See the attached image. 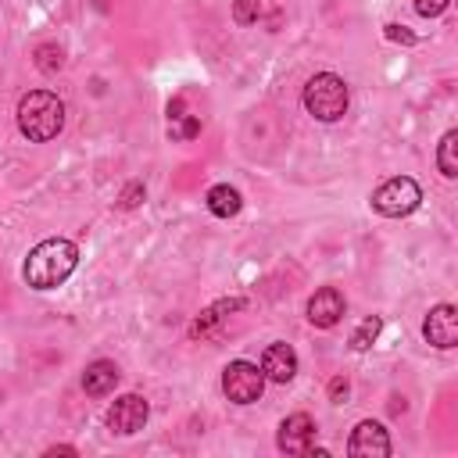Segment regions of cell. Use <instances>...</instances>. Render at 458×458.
Here are the masks:
<instances>
[{
    "label": "cell",
    "instance_id": "11",
    "mask_svg": "<svg viewBox=\"0 0 458 458\" xmlns=\"http://www.w3.org/2000/svg\"><path fill=\"white\" fill-rule=\"evenodd\" d=\"M261 372L272 383H290L297 376V354L290 344H268L261 354Z\"/></svg>",
    "mask_w": 458,
    "mask_h": 458
},
{
    "label": "cell",
    "instance_id": "3",
    "mask_svg": "<svg viewBox=\"0 0 458 458\" xmlns=\"http://www.w3.org/2000/svg\"><path fill=\"white\" fill-rule=\"evenodd\" d=\"M347 100H351L347 82H344L340 75H333V72H318V75H311V79L304 82V107H308V114L318 118V122H336V118H344Z\"/></svg>",
    "mask_w": 458,
    "mask_h": 458
},
{
    "label": "cell",
    "instance_id": "13",
    "mask_svg": "<svg viewBox=\"0 0 458 458\" xmlns=\"http://www.w3.org/2000/svg\"><path fill=\"white\" fill-rule=\"evenodd\" d=\"M197 132H200V118L186 114V100L175 97V100L168 104V136H172V140H193Z\"/></svg>",
    "mask_w": 458,
    "mask_h": 458
},
{
    "label": "cell",
    "instance_id": "4",
    "mask_svg": "<svg viewBox=\"0 0 458 458\" xmlns=\"http://www.w3.org/2000/svg\"><path fill=\"white\" fill-rule=\"evenodd\" d=\"M419 200H422V190H419V182L408 179V175H394V179H386V182L372 193V208H376L379 215H386V218H404V215H411V211L419 208Z\"/></svg>",
    "mask_w": 458,
    "mask_h": 458
},
{
    "label": "cell",
    "instance_id": "14",
    "mask_svg": "<svg viewBox=\"0 0 458 458\" xmlns=\"http://www.w3.org/2000/svg\"><path fill=\"white\" fill-rule=\"evenodd\" d=\"M204 200H208V211H211L215 218H233V215L243 208V200H240V190H233L229 182H218V186H211Z\"/></svg>",
    "mask_w": 458,
    "mask_h": 458
},
{
    "label": "cell",
    "instance_id": "21",
    "mask_svg": "<svg viewBox=\"0 0 458 458\" xmlns=\"http://www.w3.org/2000/svg\"><path fill=\"white\" fill-rule=\"evenodd\" d=\"M447 4H451V0H415V11H419L422 18H437V14H444Z\"/></svg>",
    "mask_w": 458,
    "mask_h": 458
},
{
    "label": "cell",
    "instance_id": "22",
    "mask_svg": "<svg viewBox=\"0 0 458 458\" xmlns=\"http://www.w3.org/2000/svg\"><path fill=\"white\" fill-rule=\"evenodd\" d=\"M386 39H394V43H408V47L415 43V36H411L404 25H386Z\"/></svg>",
    "mask_w": 458,
    "mask_h": 458
},
{
    "label": "cell",
    "instance_id": "19",
    "mask_svg": "<svg viewBox=\"0 0 458 458\" xmlns=\"http://www.w3.org/2000/svg\"><path fill=\"white\" fill-rule=\"evenodd\" d=\"M233 18H236L240 25H254V21L261 18V0H236V4H233Z\"/></svg>",
    "mask_w": 458,
    "mask_h": 458
},
{
    "label": "cell",
    "instance_id": "2",
    "mask_svg": "<svg viewBox=\"0 0 458 458\" xmlns=\"http://www.w3.org/2000/svg\"><path fill=\"white\" fill-rule=\"evenodd\" d=\"M64 125V104L50 89H32L18 104V129L32 143H47L61 132Z\"/></svg>",
    "mask_w": 458,
    "mask_h": 458
},
{
    "label": "cell",
    "instance_id": "9",
    "mask_svg": "<svg viewBox=\"0 0 458 458\" xmlns=\"http://www.w3.org/2000/svg\"><path fill=\"white\" fill-rule=\"evenodd\" d=\"M422 336L440 351L454 347L458 344V311H454V304H437L422 322Z\"/></svg>",
    "mask_w": 458,
    "mask_h": 458
},
{
    "label": "cell",
    "instance_id": "17",
    "mask_svg": "<svg viewBox=\"0 0 458 458\" xmlns=\"http://www.w3.org/2000/svg\"><path fill=\"white\" fill-rule=\"evenodd\" d=\"M61 64H64V50H61L57 43H39V47H36V68H39V72L54 75Z\"/></svg>",
    "mask_w": 458,
    "mask_h": 458
},
{
    "label": "cell",
    "instance_id": "12",
    "mask_svg": "<svg viewBox=\"0 0 458 458\" xmlns=\"http://www.w3.org/2000/svg\"><path fill=\"white\" fill-rule=\"evenodd\" d=\"M118 365L114 361H107V358H100V361H93V365H86V372H82V390L89 394V397H104V394H111L114 386H118Z\"/></svg>",
    "mask_w": 458,
    "mask_h": 458
},
{
    "label": "cell",
    "instance_id": "18",
    "mask_svg": "<svg viewBox=\"0 0 458 458\" xmlns=\"http://www.w3.org/2000/svg\"><path fill=\"white\" fill-rule=\"evenodd\" d=\"M379 329H383V322H379V315H372V318H365L354 333H351V347L354 351H369L372 344H376V336H379Z\"/></svg>",
    "mask_w": 458,
    "mask_h": 458
},
{
    "label": "cell",
    "instance_id": "16",
    "mask_svg": "<svg viewBox=\"0 0 458 458\" xmlns=\"http://www.w3.org/2000/svg\"><path fill=\"white\" fill-rule=\"evenodd\" d=\"M437 168H440V175H447V179H454V175H458V132H454V129H451V132H444V140H440Z\"/></svg>",
    "mask_w": 458,
    "mask_h": 458
},
{
    "label": "cell",
    "instance_id": "7",
    "mask_svg": "<svg viewBox=\"0 0 458 458\" xmlns=\"http://www.w3.org/2000/svg\"><path fill=\"white\" fill-rule=\"evenodd\" d=\"M315 429H318V426H315V419H311L308 411H293V415L283 419L276 444H279V451H286V454H308V447L315 444Z\"/></svg>",
    "mask_w": 458,
    "mask_h": 458
},
{
    "label": "cell",
    "instance_id": "10",
    "mask_svg": "<svg viewBox=\"0 0 458 458\" xmlns=\"http://www.w3.org/2000/svg\"><path fill=\"white\" fill-rule=\"evenodd\" d=\"M344 293L336 290V286H322V290H315L311 293V301H308V318H311V326H318V329H329V326H336L340 318H344Z\"/></svg>",
    "mask_w": 458,
    "mask_h": 458
},
{
    "label": "cell",
    "instance_id": "15",
    "mask_svg": "<svg viewBox=\"0 0 458 458\" xmlns=\"http://www.w3.org/2000/svg\"><path fill=\"white\" fill-rule=\"evenodd\" d=\"M236 308H243V301L240 297H233V301H218V304H211V308H204L197 318H193V326H190V336H208L218 322H222V311H236Z\"/></svg>",
    "mask_w": 458,
    "mask_h": 458
},
{
    "label": "cell",
    "instance_id": "6",
    "mask_svg": "<svg viewBox=\"0 0 458 458\" xmlns=\"http://www.w3.org/2000/svg\"><path fill=\"white\" fill-rule=\"evenodd\" d=\"M147 415H150V404H147L140 394H122V397L107 408V426H111V433L132 437V433L143 429Z\"/></svg>",
    "mask_w": 458,
    "mask_h": 458
},
{
    "label": "cell",
    "instance_id": "5",
    "mask_svg": "<svg viewBox=\"0 0 458 458\" xmlns=\"http://www.w3.org/2000/svg\"><path fill=\"white\" fill-rule=\"evenodd\" d=\"M222 390L233 404H254L265 390V372L250 361H229L222 369Z\"/></svg>",
    "mask_w": 458,
    "mask_h": 458
},
{
    "label": "cell",
    "instance_id": "20",
    "mask_svg": "<svg viewBox=\"0 0 458 458\" xmlns=\"http://www.w3.org/2000/svg\"><path fill=\"white\" fill-rule=\"evenodd\" d=\"M140 200H143V182H129V186L122 190V197H118V208H122V211H132Z\"/></svg>",
    "mask_w": 458,
    "mask_h": 458
},
{
    "label": "cell",
    "instance_id": "24",
    "mask_svg": "<svg viewBox=\"0 0 458 458\" xmlns=\"http://www.w3.org/2000/svg\"><path fill=\"white\" fill-rule=\"evenodd\" d=\"M47 454H50V458H54V454H75V447H68V444H61V447H50Z\"/></svg>",
    "mask_w": 458,
    "mask_h": 458
},
{
    "label": "cell",
    "instance_id": "8",
    "mask_svg": "<svg viewBox=\"0 0 458 458\" xmlns=\"http://www.w3.org/2000/svg\"><path fill=\"white\" fill-rule=\"evenodd\" d=\"M347 454H354V458H386V454H390V433H386L379 422L365 419V422H358V426L351 429Z\"/></svg>",
    "mask_w": 458,
    "mask_h": 458
},
{
    "label": "cell",
    "instance_id": "1",
    "mask_svg": "<svg viewBox=\"0 0 458 458\" xmlns=\"http://www.w3.org/2000/svg\"><path fill=\"white\" fill-rule=\"evenodd\" d=\"M75 261H79V250L72 240L64 236H50L43 243H36L25 258V283L36 286V290H54L61 286L72 272H75Z\"/></svg>",
    "mask_w": 458,
    "mask_h": 458
},
{
    "label": "cell",
    "instance_id": "23",
    "mask_svg": "<svg viewBox=\"0 0 458 458\" xmlns=\"http://www.w3.org/2000/svg\"><path fill=\"white\" fill-rule=\"evenodd\" d=\"M347 390H351V386H347V379H344V376H336V379L329 383V401H336V404H340V401L347 397Z\"/></svg>",
    "mask_w": 458,
    "mask_h": 458
}]
</instances>
